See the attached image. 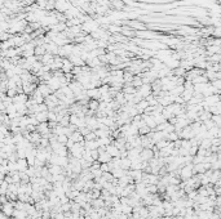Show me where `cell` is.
<instances>
[{
	"label": "cell",
	"mask_w": 221,
	"mask_h": 219,
	"mask_svg": "<svg viewBox=\"0 0 221 219\" xmlns=\"http://www.w3.org/2000/svg\"><path fill=\"white\" fill-rule=\"evenodd\" d=\"M17 165H18V172H22V173L27 172V169L30 168V165L27 163V159H20L17 161Z\"/></svg>",
	"instance_id": "obj_13"
},
{
	"label": "cell",
	"mask_w": 221,
	"mask_h": 219,
	"mask_svg": "<svg viewBox=\"0 0 221 219\" xmlns=\"http://www.w3.org/2000/svg\"><path fill=\"white\" fill-rule=\"evenodd\" d=\"M91 193V196H92V198L93 200H96V198H100L101 197V191L100 189H96V188H93L92 191L89 192Z\"/></svg>",
	"instance_id": "obj_41"
},
{
	"label": "cell",
	"mask_w": 221,
	"mask_h": 219,
	"mask_svg": "<svg viewBox=\"0 0 221 219\" xmlns=\"http://www.w3.org/2000/svg\"><path fill=\"white\" fill-rule=\"evenodd\" d=\"M47 53V48H45V44L44 45H39L35 48V56L36 57H43Z\"/></svg>",
	"instance_id": "obj_28"
},
{
	"label": "cell",
	"mask_w": 221,
	"mask_h": 219,
	"mask_svg": "<svg viewBox=\"0 0 221 219\" xmlns=\"http://www.w3.org/2000/svg\"><path fill=\"white\" fill-rule=\"evenodd\" d=\"M168 143H170V140H167V139H162V140H159V142H157L155 143V146H157V148L158 150H163V148H166L167 146H168Z\"/></svg>",
	"instance_id": "obj_34"
},
{
	"label": "cell",
	"mask_w": 221,
	"mask_h": 219,
	"mask_svg": "<svg viewBox=\"0 0 221 219\" xmlns=\"http://www.w3.org/2000/svg\"><path fill=\"white\" fill-rule=\"evenodd\" d=\"M60 125H62V126H69L71 123H70V115H66V116H64L62 119H60Z\"/></svg>",
	"instance_id": "obj_36"
},
{
	"label": "cell",
	"mask_w": 221,
	"mask_h": 219,
	"mask_svg": "<svg viewBox=\"0 0 221 219\" xmlns=\"http://www.w3.org/2000/svg\"><path fill=\"white\" fill-rule=\"evenodd\" d=\"M128 25H129V27H131V28H133V30H145V28H146L143 23L137 22V21H132V22H129Z\"/></svg>",
	"instance_id": "obj_24"
},
{
	"label": "cell",
	"mask_w": 221,
	"mask_h": 219,
	"mask_svg": "<svg viewBox=\"0 0 221 219\" xmlns=\"http://www.w3.org/2000/svg\"><path fill=\"white\" fill-rule=\"evenodd\" d=\"M74 144H75L74 140L71 139V138H69V140H67V143H66V147L70 150V148H73V147H74Z\"/></svg>",
	"instance_id": "obj_54"
},
{
	"label": "cell",
	"mask_w": 221,
	"mask_h": 219,
	"mask_svg": "<svg viewBox=\"0 0 221 219\" xmlns=\"http://www.w3.org/2000/svg\"><path fill=\"white\" fill-rule=\"evenodd\" d=\"M84 138H85V140H96L97 139V135H96L94 131H91V133L88 135H85Z\"/></svg>",
	"instance_id": "obj_47"
},
{
	"label": "cell",
	"mask_w": 221,
	"mask_h": 219,
	"mask_svg": "<svg viewBox=\"0 0 221 219\" xmlns=\"http://www.w3.org/2000/svg\"><path fill=\"white\" fill-rule=\"evenodd\" d=\"M142 119L146 121V125L150 128L151 130H155V128L158 126V124H157V121H155V116H153V115H145V114H142Z\"/></svg>",
	"instance_id": "obj_5"
},
{
	"label": "cell",
	"mask_w": 221,
	"mask_h": 219,
	"mask_svg": "<svg viewBox=\"0 0 221 219\" xmlns=\"http://www.w3.org/2000/svg\"><path fill=\"white\" fill-rule=\"evenodd\" d=\"M128 174L133 178L134 183L142 182V177H143V172H142V170H132L131 169V170H128Z\"/></svg>",
	"instance_id": "obj_8"
},
{
	"label": "cell",
	"mask_w": 221,
	"mask_h": 219,
	"mask_svg": "<svg viewBox=\"0 0 221 219\" xmlns=\"http://www.w3.org/2000/svg\"><path fill=\"white\" fill-rule=\"evenodd\" d=\"M36 131L41 134V137H44L45 134H49L52 130H51L49 124H48V121H47V123H40L39 125H38L36 126Z\"/></svg>",
	"instance_id": "obj_9"
},
{
	"label": "cell",
	"mask_w": 221,
	"mask_h": 219,
	"mask_svg": "<svg viewBox=\"0 0 221 219\" xmlns=\"http://www.w3.org/2000/svg\"><path fill=\"white\" fill-rule=\"evenodd\" d=\"M212 147V138H206L202 140L200 143V148H204V150H209Z\"/></svg>",
	"instance_id": "obj_30"
},
{
	"label": "cell",
	"mask_w": 221,
	"mask_h": 219,
	"mask_svg": "<svg viewBox=\"0 0 221 219\" xmlns=\"http://www.w3.org/2000/svg\"><path fill=\"white\" fill-rule=\"evenodd\" d=\"M7 94H8L9 97H12V98H14V97H16V95L18 94V92H17V88H11V89H8Z\"/></svg>",
	"instance_id": "obj_46"
},
{
	"label": "cell",
	"mask_w": 221,
	"mask_h": 219,
	"mask_svg": "<svg viewBox=\"0 0 221 219\" xmlns=\"http://www.w3.org/2000/svg\"><path fill=\"white\" fill-rule=\"evenodd\" d=\"M213 35L217 36V37L221 36V27H216V28H215V30H213Z\"/></svg>",
	"instance_id": "obj_55"
},
{
	"label": "cell",
	"mask_w": 221,
	"mask_h": 219,
	"mask_svg": "<svg viewBox=\"0 0 221 219\" xmlns=\"http://www.w3.org/2000/svg\"><path fill=\"white\" fill-rule=\"evenodd\" d=\"M79 131H80L81 134H83V137H85V135H88L92 130H91L89 128H87V126H84V128H80V129H79Z\"/></svg>",
	"instance_id": "obj_49"
},
{
	"label": "cell",
	"mask_w": 221,
	"mask_h": 219,
	"mask_svg": "<svg viewBox=\"0 0 221 219\" xmlns=\"http://www.w3.org/2000/svg\"><path fill=\"white\" fill-rule=\"evenodd\" d=\"M109 31L110 32H122V28H119L118 26H109Z\"/></svg>",
	"instance_id": "obj_52"
},
{
	"label": "cell",
	"mask_w": 221,
	"mask_h": 219,
	"mask_svg": "<svg viewBox=\"0 0 221 219\" xmlns=\"http://www.w3.org/2000/svg\"><path fill=\"white\" fill-rule=\"evenodd\" d=\"M216 89H219V90H221V79H217V80H215V81H212L211 82Z\"/></svg>",
	"instance_id": "obj_51"
},
{
	"label": "cell",
	"mask_w": 221,
	"mask_h": 219,
	"mask_svg": "<svg viewBox=\"0 0 221 219\" xmlns=\"http://www.w3.org/2000/svg\"><path fill=\"white\" fill-rule=\"evenodd\" d=\"M101 170H102L104 173H111V170H110V166H109V163L107 164H101Z\"/></svg>",
	"instance_id": "obj_50"
},
{
	"label": "cell",
	"mask_w": 221,
	"mask_h": 219,
	"mask_svg": "<svg viewBox=\"0 0 221 219\" xmlns=\"http://www.w3.org/2000/svg\"><path fill=\"white\" fill-rule=\"evenodd\" d=\"M113 160V156L110 155L107 151L106 152H102V153H100V157H98V161L101 163V164H107V163H110Z\"/></svg>",
	"instance_id": "obj_18"
},
{
	"label": "cell",
	"mask_w": 221,
	"mask_h": 219,
	"mask_svg": "<svg viewBox=\"0 0 221 219\" xmlns=\"http://www.w3.org/2000/svg\"><path fill=\"white\" fill-rule=\"evenodd\" d=\"M38 90H39L43 95H44V98H47V97L51 95V94H53V92L51 90V88H49V85H48L47 82H40V84L38 85Z\"/></svg>",
	"instance_id": "obj_7"
},
{
	"label": "cell",
	"mask_w": 221,
	"mask_h": 219,
	"mask_svg": "<svg viewBox=\"0 0 221 219\" xmlns=\"http://www.w3.org/2000/svg\"><path fill=\"white\" fill-rule=\"evenodd\" d=\"M128 219H134V218H133V215H132V214H129V215H128Z\"/></svg>",
	"instance_id": "obj_57"
},
{
	"label": "cell",
	"mask_w": 221,
	"mask_h": 219,
	"mask_svg": "<svg viewBox=\"0 0 221 219\" xmlns=\"http://www.w3.org/2000/svg\"><path fill=\"white\" fill-rule=\"evenodd\" d=\"M140 157H141L142 161H150V160L154 157V151H153V148H143L141 151Z\"/></svg>",
	"instance_id": "obj_6"
},
{
	"label": "cell",
	"mask_w": 221,
	"mask_h": 219,
	"mask_svg": "<svg viewBox=\"0 0 221 219\" xmlns=\"http://www.w3.org/2000/svg\"><path fill=\"white\" fill-rule=\"evenodd\" d=\"M61 208H62V211H64V213H66V211H71V201L66 202V204H62Z\"/></svg>",
	"instance_id": "obj_45"
},
{
	"label": "cell",
	"mask_w": 221,
	"mask_h": 219,
	"mask_svg": "<svg viewBox=\"0 0 221 219\" xmlns=\"http://www.w3.org/2000/svg\"><path fill=\"white\" fill-rule=\"evenodd\" d=\"M106 151H107L110 155H111L113 157H119V155H120V150H119L117 146L113 144V143L107 146V147H106Z\"/></svg>",
	"instance_id": "obj_14"
},
{
	"label": "cell",
	"mask_w": 221,
	"mask_h": 219,
	"mask_svg": "<svg viewBox=\"0 0 221 219\" xmlns=\"http://www.w3.org/2000/svg\"><path fill=\"white\" fill-rule=\"evenodd\" d=\"M111 173H113V175H114V178L120 179L122 177H124V175H127L128 170H124V169H122V168H117V169H114Z\"/></svg>",
	"instance_id": "obj_20"
},
{
	"label": "cell",
	"mask_w": 221,
	"mask_h": 219,
	"mask_svg": "<svg viewBox=\"0 0 221 219\" xmlns=\"http://www.w3.org/2000/svg\"><path fill=\"white\" fill-rule=\"evenodd\" d=\"M70 201H71V211H73L74 214H79L80 210H81V206L79 205L78 202H75L73 200H70Z\"/></svg>",
	"instance_id": "obj_32"
},
{
	"label": "cell",
	"mask_w": 221,
	"mask_h": 219,
	"mask_svg": "<svg viewBox=\"0 0 221 219\" xmlns=\"http://www.w3.org/2000/svg\"><path fill=\"white\" fill-rule=\"evenodd\" d=\"M150 131H151V129L149 128L147 125H145V126H142V128L138 129V134H140V135H147Z\"/></svg>",
	"instance_id": "obj_38"
},
{
	"label": "cell",
	"mask_w": 221,
	"mask_h": 219,
	"mask_svg": "<svg viewBox=\"0 0 221 219\" xmlns=\"http://www.w3.org/2000/svg\"><path fill=\"white\" fill-rule=\"evenodd\" d=\"M9 189V183L7 181H2V188H0V195H7Z\"/></svg>",
	"instance_id": "obj_35"
},
{
	"label": "cell",
	"mask_w": 221,
	"mask_h": 219,
	"mask_svg": "<svg viewBox=\"0 0 221 219\" xmlns=\"http://www.w3.org/2000/svg\"><path fill=\"white\" fill-rule=\"evenodd\" d=\"M91 155H92V157H93L94 160H98V157H100V152H98V150H93V151H91Z\"/></svg>",
	"instance_id": "obj_53"
},
{
	"label": "cell",
	"mask_w": 221,
	"mask_h": 219,
	"mask_svg": "<svg viewBox=\"0 0 221 219\" xmlns=\"http://www.w3.org/2000/svg\"><path fill=\"white\" fill-rule=\"evenodd\" d=\"M142 84H143V81H142V79H141V76H138V75L134 76V79H133V81H132V85H133L134 88H140Z\"/></svg>",
	"instance_id": "obj_33"
},
{
	"label": "cell",
	"mask_w": 221,
	"mask_h": 219,
	"mask_svg": "<svg viewBox=\"0 0 221 219\" xmlns=\"http://www.w3.org/2000/svg\"><path fill=\"white\" fill-rule=\"evenodd\" d=\"M98 147H100V144L97 142V139H96V140H85V146H84L85 150L93 151V150H97Z\"/></svg>",
	"instance_id": "obj_19"
},
{
	"label": "cell",
	"mask_w": 221,
	"mask_h": 219,
	"mask_svg": "<svg viewBox=\"0 0 221 219\" xmlns=\"http://www.w3.org/2000/svg\"><path fill=\"white\" fill-rule=\"evenodd\" d=\"M23 84V93L27 94L28 97L32 95V93L36 90L38 85L36 84H32V82H22Z\"/></svg>",
	"instance_id": "obj_10"
},
{
	"label": "cell",
	"mask_w": 221,
	"mask_h": 219,
	"mask_svg": "<svg viewBox=\"0 0 221 219\" xmlns=\"http://www.w3.org/2000/svg\"><path fill=\"white\" fill-rule=\"evenodd\" d=\"M111 196V192L107 191V189L102 188V191H101V198H104V200H107V198Z\"/></svg>",
	"instance_id": "obj_43"
},
{
	"label": "cell",
	"mask_w": 221,
	"mask_h": 219,
	"mask_svg": "<svg viewBox=\"0 0 221 219\" xmlns=\"http://www.w3.org/2000/svg\"><path fill=\"white\" fill-rule=\"evenodd\" d=\"M194 164H188L185 166L181 168V173H180V178L181 181H188L191 177H194Z\"/></svg>",
	"instance_id": "obj_1"
},
{
	"label": "cell",
	"mask_w": 221,
	"mask_h": 219,
	"mask_svg": "<svg viewBox=\"0 0 221 219\" xmlns=\"http://www.w3.org/2000/svg\"><path fill=\"white\" fill-rule=\"evenodd\" d=\"M28 97L27 94H25V93H22V94H17L16 97L13 98V103L14 105H26V102L28 101Z\"/></svg>",
	"instance_id": "obj_12"
},
{
	"label": "cell",
	"mask_w": 221,
	"mask_h": 219,
	"mask_svg": "<svg viewBox=\"0 0 221 219\" xmlns=\"http://www.w3.org/2000/svg\"><path fill=\"white\" fill-rule=\"evenodd\" d=\"M87 94L91 99H100L101 98V93H100V89L98 88H93V89H88L87 90Z\"/></svg>",
	"instance_id": "obj_17"
},
{
	"label": "cell",
	"mask_w": 221,
	"mask_h": 219,
	"mask_svg": "<svg viewBox=\"0 0 221 219\" xmlns=\"http://www.w3.org/2000/svg\"><path fill=\"white\" fill-rule=\"evenodd\" d=\"M67 140H69V137H67V135H65V134L58 135V142H60V143L66 144V143H67Z\"/></svg>",
	"instance_id": "obj_48"
},
{
	"label": "cell",
	"mask_w": 221,
	"mask_h": 219,
	"mask_svg": "<svg viewBox=\"0 0 221 219\" xmlns=\"http://www.w3.org/2000/svg\"><path fill=\"white\" fill-rule=\"evenodd\" d=\"M220 65H221V60H220Z\"/></svg>",
	"instance_id": "obj_58"
},
{
	"label": "cell",
	"mask_w": 221,
	"mask_h": 219,
	"mask_svg": "<svg viewBox=\"0 0 221 219\" xmlns=\"http://www.w3.org/2000/svg\"><path fill=\"white\" fill-rule=\"evenodd\" d=\"M138 93H140L143 98H147L150 94H153V88L151 84H142L140 88H137Z\"/></svg>",
	"instance_id": "obj_4"
},
{
	"label": "cell",
	"mask_w": 221,
	"mask_h": 219,
	"mask_svg": "<svg viewBox=\"0 0 221 219\" xmlns=\"http://www.w3.org/2000/svg\"><path fill=\"white\" fill-rule=\"evenodd\" d=\"M48 112H49V111H45V112H36L35 118L39 120V123H47L48 121Z\"/></svg>",
	"instance_id": "obj_25"
},
{
	"label": "cell",
	"mask_w": 221,
	"mask_h": 219,
	"mask_svg": "<svg viewBox=\"0 0 221 219\" xmlns=\"http://www.w3.org/2000/svg\"><path fill=\"white\" fill-rule=\"evenodd\" d=\"M69 60L73 62V65L74 66H79V67H83L84 66V61H83V58H81L80 56H74V54H71L70 57H69Z\"/></svg>",
	"instance_id": "obj_15"
},
{
	"label": "cell",
	"mask_w": 221,
	"mask_h": 219,
	"mask_svg": "<svg viewBox=\"0 0 221 219\" xmlns=\"http://www.w3.org/2000/svg\"><path fill=\"white\" fill-rule=\"evenodd\" d=\"M92 206L94 209H101V208H105V200L104 198H96V200L92 201Z\"/></svg>",
	"instance_id": "obj_27"
},
{
	"label": "cell",
	"mask_w": 221,
	"mask_h": 219,
	"mask_svg": "<svg viewBox=\"0 0 221 219\" xmlns=\"http://www.w3.org/2000/svg\"><path fill=\"white\" fill-rule=\"evenodd\" d=\"M122 213H123V214H127V215H129V214L133 213V206H131V205H123Z\"/></svg>",
	"instance_id": "obj_40"
},
{
	"label": "cell",
	"mask_w": 221,
	"mask_h": 219,
	"mask_svg": "<svg viewBox=\"0 0 221 219\" xmlns=\"http://www.w3.org/2000/svg\"><path fill=\"white\" fill-rule=\"evenodd\" d=\"M54 153H57L58 156H69V148L65 144H61L58 148L54 151Z\"/></svg>",
	"instance_id": "obj_21"
},
{
	"label": "cell",
	"mask_w": 221,
	"mask_h": 219,
	"mask_svg": "<svg viewBox=\"0 0 221 219\" xmlns=\"http://www.w3.org/2000/svg\"><path fill=\"white\" fill-rule=\"evenodd\" d=\"M79 193H80V191H78V189H74V188H73V189H70L69 192H66V196L69 197L70 200H73V201H74L75 198L79 196Z\"/></svg>",
	"instance_id": "obj_31"
},
{
	"label": "cell",
	"mask_w": 221,
	"mask_h": 219,
	"mask_svg": "<svg viewBox=\"0 0 221 219\" xmlns=\"http://www.w3.org/2000/svg\"><path fill=\"white\" fill-rule=\"evenodd\" d=\"M98 107H100V101L98 99H91L89 103H88V108L92 110V111H98Z\"/></svg>",
	"instance_id": "obj_29"
},
{
	"label": "cell",
	"mask_w": 221,
	"mask_h": 219,
	"mask_svg": "<svg viewBox=\"0 0 221 219\" xmlns=\"http://www.w3.org/2000/svg\"><path fill=\"white\" fill-rule=\"evenodd\" d=\"M14 210H16V208H14V201H8V202H5V204H3V205H2V213H4L9 218L13 217Z\"/></svg>",
	"instance_id": "obj_3"
},
{
	"label": "cell",
	"mask_w": 221,
	"mask_h": 219,
	"mask_svg": "<svg viewBox=\"0 0 221 219\" xmlns=\"http://www.w3.org/2000/svg\"><path fill=\"white\" fill-rule=\"evenodd\" d=\"M48 121H58V115L54 111H49L48 112Z\"/></svg>",
	"instance_id": "obj_39"
},
{
	"label": "cell",
	"mask_w": 221,
	"mask_h": 219,
	"mask_svg": "<svg viewBox=\"0 0 221 219\" xmlns=\"http://www.w3.org/2000/svg\"><path fill=\"white\" fill-rule=\"evenodd\" d=\"M71 7H73V4H71L70 2H67V0H60V2L56 3V9H54V11L60 12V13H65V12L69 11Z\"/></svg>",
	"instance_id": "obj_2"
},
{
	"label": "cell",
	"mask_w": 221,
	"mask_h": 219,
	"mask_svg": "<svg viewBox=\"0 0 221 219\" xmlns=\"http://www.w3.org/2000/svg\"><path fill=\"white\" fill-rule=\"evenodd\" d=\"M47 84H48V85H49V88H51V90H52V92H53V93H54V92H57V90H58V89H61V82H60V80H58V79H57V77H54V76H53V77H52V79H51L49 81H48V82H47Z\"/></svg>",
	"instance_id": "obj_11"
},
{
	"label": "cell",
	"mask_w": 221,
	"mask_h": 219,
	"mask_svg": "<svg viewBox=\"0 0 221 219\" xmlns=\"http://www.w3.org/2000/svg\"><path fill=\"white\" fill-rule=\"evenodd\" d=\"M155 121H157V124L159 125V124H163V123H167L168 120L164 118V115H163V114H160V115L155 116Z\"/></svg>",
	"instance_id": "obj_42"
},
{
	"label": "cell",
	"mask_w": 221,
	"mask_h": 219,
	"mask_svg": "<svg viewBox=\"0 0 221 219\" xmlns=\"http://www.w3.org/2000/svg\"><path fill=\"white\" fill-rule=\"evenodd\" d=\"M149 193H158V186L157 184H149V186H146Z\"/></svg>",
	"instance_id": "obj_44"
},
{
	"label": "cell",
	"mask_w": 221,
	"mask_h": 219,
	"mask_svg": "<svg viewBox=\"0 0 221 219\" xmlns=\"http://www.w3.org/2000/svg\"><path fill=\"white\" fill-rule=\"evenodd\" d=\"M27 211H25V210H14V213H13V218L14 219H26L27 218Z\"/></svg>",
	"instance_id": "obj_23"
},
{
	"label": "cell",
	"mask_w": 221,
	"mask_h": 219,
	"mask_svg": "<svg viewBox=\"0 0 221 219\" xmlns=\"http://www.w3.org/2000/svg\"><path fill=\"white\" fill-rule=\"evenodd\" d=\"M136 106H137V110H138V112H140V115H142L143 112H145V110L149 107V102L146 99H142L141 102H138Z\"/></svg>",
	"instance_id": "obj_22"
},
{
	"label": "cell",
	"mask_w": 221,
	"mask_h": 219,
	"mask_svg": "<svg viewBox=\"0 0 221 219\" xmlns=\"http://www.w3.org/2000/svg\"><path fill=\"white\" fill-rule=\"evenodd\" d=\"M118 219H128V215H127V214H123V213H122L120 217H119Z\"/></svg>",
	"instance_id": "obj_56"
},
{
	"label": "cell",
	"mask_w": 221,
	"mask_h": 219,
	"mask_svg": "<svg viewBox=\"0 0 221 219\" xmlns=\"http://www.w3.org/2000/svg\"><path fill=\"white\" fill-rule=\"evenodd\" d=\"M131 166H132V161L128 157L122 159V163H120V168L122 169H124V170H131Z\"/></svg>",
	"instance_id": "obj_26"
},
{
	"label": "cell",
	"mask_w": 221,
	"mask_h": 219,
	"mask_svg": "<svg viewBox=\"0 0 221 219\" xmlns=\"http://www.w3.org/2000/svg\"><path fill=\"white\" fill-rule=\"evenodd\" d=\"M177 139H180V138H179V134H177L176 131H172V133L167 134V140H170V142H175Z\"/></svg>",
	"instance_id": "obj_37"
},
{
	"label": "cell",
	"mask_w": 221,
	"mask_h": 219,
	"mask_svg": "<svg viewBox=\"0 0 221 219\" xmlns=\"http://www.w3.org/2000/svg\"><path fill=\"white\" fill-rule=\"evenodd\" d=\"M74 65L73 62H71L69 58H65L64 60V66H62V71L65 72V74H67V72H73V69H74Z\"/></svg>",
	"instance_id": "obj_16"
}]
</instances>
